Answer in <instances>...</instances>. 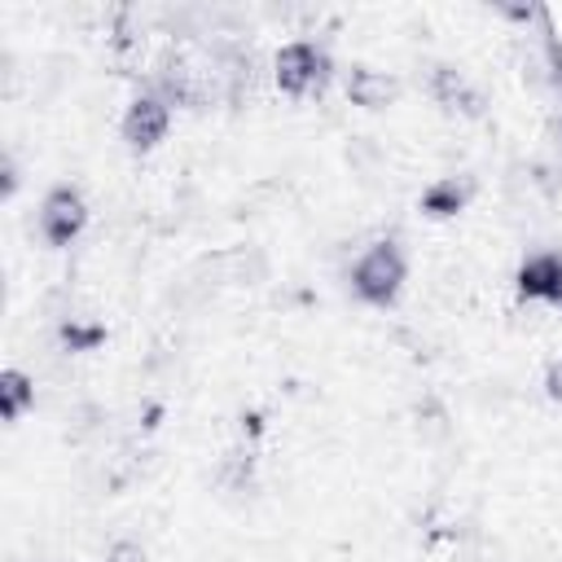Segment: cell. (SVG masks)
Masks as SVG:
<instances>
[{"label":"cell","instance_id":"obj_9","mask_svg":"<svg viewBox=\"0 0 562 562\" xmlns=\"http://www.w3.org/2000/svg\"><path fill=\"white\" fill-rule=\"evenodd\" d=\"M31 404H35V386H31V378H26L22 369H4V378H0V408H4V417L18 422Z\"/></svg>","mask_w":562,"mask_h":562},{"label":"cell","instance_id":"obj_7","mask_svg":"<svg viewBox=\"0 0 562 562\" xmlns=\"http://www.w3.org/2000/svg\"><path fill=\"white\" fill-rule=\"evenodd\" d=\"M430 92H435L448 110H465V114H474V110H479V92H474L457 70H448V66H439V70H435Z\"/></svg>","mask_w":562,"mask_h":562},{"label":"cell","instance_id":"obj_11","mask_svg":"<svg viewBox=\"0 0 562 562\" xmlns=\"http://www.w3.org/2000/svg\"><path fill=\"white\" fill-rule=\"evenodd\" d=\"M544 391H549V400H562V360L549 364V373H544Z\"/></svg>","mask_w":562,"mask_h":562},{"label":"cell","instance_id":"obj_4","mask_svg":"<svg viewBox=\"0 0 562 562\" xmlns=\"http://www.w3.org/2000/svg\"><path fill=\"white\" fill-rule=\"evenodd\" d=\"M171 127V101L162 92H140L123 114V140L132 149H154Z\"/></svg>","mask_w":562,"mask_h":562},{"label":"cell","instance_id":"obj_1","mask_svg":"<svg viewBox=\"0 0 562 562\" xmlns=\"http://www.w3.org/2000/svg\"><path fill=\"white\" fill-rule=\"evenodd\" d=\"M404 281H408L404 250H400L395 241H386V237L373 241V246H364V250L356 255V263H351V290H356L364 303H373V307H391V303L400 299Z\"/></svg>","mask_w":562,"mask_h":562},{"label":"cell","instance_id":"obj_6","mask_svg":"<svg viewBox=\"0 0 562 562\" xmlns=\"http://www.w3.org/2000/svg\"><path fill=\"white\" fill-rule=\"evenodd\" d=\"M347 97H351L356 105L378 110V105H386V101L395 97V79H386V75H378V70H369V66H356V70L347 75Z\"/></svg>","mask_w":562,"mask_h":562},{"label":"cell","instance_id":"obj_5","mask_svg":"<svg viewBox=\"0 0 562 562\" xmlns=\"http://www.w3.org/2000/svg\"><path fill=\"white\" fill-rule=\"evenodd\" d=\"M518 290L527 299H544L553 307H562V255L558 250H540L518 268Z\"/></svg>","mask_w":562,"mask_h":562},{"label":"cell","instance_id":"obj_3","mask_svg":"<svg viewBox=\"0 0 562 562\" xmlns=\"http://www.w3.org/2000/svg\"><path fill=\"white\" fill-rule=\"evenodd\" d=\"M88 224V202L75 184H53L40 202V233L48 246H70Z\"/></svg>","mask_w":562,"mask_h":562},{"label":"cell","instance_id":"obj_8","mask_svg":"<svg viewBox=\"0 0 562 562\" xmlns=\"http://www.w3.org/2000/svg\"><path fill=\"white\" fill-rule=\"evenodd\" d=\"M465 198H470V180L465 176H443V180H435L430 189H426V211L430 215H452V211H461L465 206Z\"/></svg>","mask_w":562,"mask_h":562},{"label":"cell","instance_id":"obj_10","mask_svg":"<svg viewBox=\"0 0 562 562\" xmlns=\"http://www.w3.org/2000/svg\"><path fill=\"white\" fill-rule=\"evenodd\" d=\"M105 562H145V553H140V544H132V540H119L114 549H110V558Z\"/></svg>","mask_w":562,"mask_h":562},{"label":"cell","instance_id":"obj_2","mask_svg":"<svg viewBox=\"0 0 562 562\" xmlns=\"http://www.w3.org/2000/svg\"><path fill=\"white\" fill-rule=\"evenodd\" d=\"M329 79V53L316 40H290L277 53V83L290 97H307Z\"/></svg>","mask_w":562,"mask_h":562}]
</instances>
